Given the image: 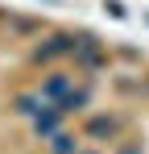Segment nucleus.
Returning a JSON list of instances; mask_svg holds the SVG:
<instances>
[{
  "mask_svg": "<svg viewBox=\"0 0 149 154\" xmlns=\"http://www.w3.org/2000/svg\"><path fill=\"white\" fill-rule=\"evenodd\" d=\"M145 88H149V79H145Z\"/></svg>",
  "mask_w": 149,
  "mask_h": 154,
  "instance_id": "obj_11",
  "label": "nucleus"
},
{
  "mask_svg": "<svg viewBox=\"0 0 149 154\" xmlns=\"http://www.w3.org/2000/svg\"><path fill=\"white\" fill-rule=\"evenodd\" d=\"M87 104H91V92H87V88H71V92L58 100V108H62L66 117H74V112H83Z\"/></svg>",
  "mask_w": 149,
  "mask_h": 154,
  "instance_id": "obj_6",
  "label": "nucleus"
},
{
  "mask_svg": "<svg viewBox=\"0 0 149 154\" xmlns=\"http://www.w3.org/2000/svg\"><path fill=\"white\" fill-rule=\"evenodd\" d=\"M83 133L95 137V142H116V137H120V117H112V112H95V117H87Z\"/></svg>",
  "mask_w": 149,
  "mask_h": 154,
  "instance_id": "obj_3",
  "label": "nucleus"
},
{
  "mask_svg": "<svg viewBox=\"0 0 149 154\" xmlns=\"http://www.w3.org/2000/svg\"><path fill=\"white\" fill-rule=\"evenodd\" d=\"M62 54H74V38L71 33H54L46 42H37V46H33V63H54V58H62Z\"/></svg>",
  "mask_w": 149,
  "mask_h": 154,
  "instance_id": "obj_2",
  "label": "nucleus"
},
{
  "mask_svg": "<svg viewBox=\"0 0 149 154\" xmlns=\"http://www.w3.org/2000/svg\"><path fill=\"white\" fill-rule=\"evenodd\" d=\"M37 104H42V96H17V100H13V108H17L21 117H37V112H42Z\"/></svg>",
  "mask_w": 149,
  "mask_h": 154,
  "instance_id": "obj_8",
  "label": "nucleus"
},
{
  "mask_svg": "<svg viewBox=\"0 0 149 154\" xmlns=\"http://www.w3.org/2000/svg\"><path fill=\"white\" fill-rule=\"evenodd\" d=\"M62 117H66V112H62L58 104H54V108H46V112H37V117H33V133H37L42 142H50V137L58 133V125H62Z\"/></svg>",
  "mask_w": 149,
  "mask_h": 154,
  "instance_id": "obj_5",
  "label": "nucleus"
},
{
  "mask_svg": "<svg viewBox=\"0 0 149 154\" xmlns=\"http://www.w3.org/2000/svg\"><path fill=\"white\" fill-rule=\"evenodd\" d=\"M66 92H71V75H66V71L46 75V79H42V88H37V96H42V100H50V104H58Z\"/></svg>",
  "mask_w": 149,
  "mask_h": 154,
  "instance_id": "obj_4",
  "label": "nucleus"
},
{
  "mask_svg": "<svg viewBox=\"0 0 149 154\" xmlns=\"http://www.w3.org/2000/svg\"><path fill=\"white\" fill-rule=\"evenodd\" d=\"M120 154H141V146H120Z\"/></svg>",
  "mask_w": 149,
  "mask_h": 154,
  "instance_id": "obj_10",
  "label": "nucleus"
},
{
  "mask_svg": "<svg viewBox=\"0 0 149 154\" xmlns=\"http://www.w3.org/2000/svg\"><path fill=\"white\" fill-rule=\"evenodd\" d=\"M79 154H83V150H79Z\"/></svg>",
  "mask_w": 149,
  "mask_h": 154,
  "instance_id": "obj_12",
  "label": "nucleus"
},
{
  "mask_svg": "<svg viewBox=\"0 0 149 154\" xmlns=\"http://www.w3.org/2000/svg\"><path fill=\"white\" fill-rule=\"evenodd\" d=\"M50 154H79V142L71 133H54L50 137Z\"/></svg>",
  "mask_w": 149,
  "mask_h": 154,
  "instance_id": "obj_7",
  "label": "nucleus"
},
{
  "mask_svg": "<svg viewBox=\"0 0 149 154\" xmlns=\"http://www.w3.org/2000/svg\"><path fill=\"white\" fill-rule=\"evenodd\" d=\"M104 8H108V17H116V21H124V17H128V8H124L120 0H104Z\"/></svg>",
  "mask_w": 149,
  "mask_h": 154,
  "instance_id": "obj_9",
  "label": "nucleus"
},
{
  "mask_svg": "<svg viewBox=\"0 0 149 154\" xmlns=\"http://www.w3.org/2000/svg\"><path fill=\"white\" fill-rule=\"evenodd\" d=\"M74 67H79V71H104V67H108V54L99 50V42L91 33L74 42Z\"/></svg>",
  "mask_w": 149,
  "mask_h": 154,
  "instance_id": "obj_1",
  "label": "nucleus"
}]
</instances>
